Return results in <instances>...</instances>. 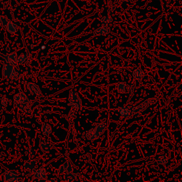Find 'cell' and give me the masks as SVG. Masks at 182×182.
<instances>
[{
	"instance_id": "44dd1931",
	"label": "cell",
	"mask_w": 182,
	"mask_h": 182,
	"mask_svg": "<svg viewBox=\"0 0 182 182\" xmlns=\"http://www.w3.org/2000/svg\"><path fill=\"white\" fill-rule=\"evenodd\" d=\"M76 173H73L72 172L65 173V174H64V180H65V181L68 182L73 181L75 179V178H76Z\"/></svg>"
},
{
	"instance_id": "2e32d148",
	"label": "cell",
	"mask_w": 182,
	"mask_h": 182,
	"mask_svg": "<svg viewBox=\"0 0 182 182\" xmlns=\"http://www.w3.org/2000/svg\"><path fill=\"white\" fill-rule=\"evenodd\" d=\"M51 127L48 123H43L41 126L42 134L44 136H48L51 133Z\"/></svg>"
},
{
	"instance_id": "d6986e66",
	"label": "cell",
	"mask_w": 182,
	"mask_h": 182,
	"mask_svg": "<svg viewBox=\"0 0 182 182\" xmlns=\"http://www.w3.org/2000/svg\"><path fill=\"white\" fill-rule=\"evenodd\" d=\"M133 77H134L135 80H140L142 78V77L144 76V72H143L142 69L141 68H136V70H134L132 73Z\"/></svg>"
},
{
	"instance_id": "4fadbf2b",
	"label": "cell",
	"mask_w": 182,
	"mask_h": 182,
	"mask_svg": "<svg viewBox=\"0 0 182 182\" xmlns=\"http://www.w3.org/2000/svg\"><path fill=\"white\" fill-rule=\"evenodd\" d=\"M109 33V28L106 26H102L98 28L94 31V35L95 36H105Z\"/></svg>"
},
{
	"instance_id": "52a82bcc",
	"label": "cell",
	"mask_w": 182,
	"mask_h": 182,
	"mask_svg": "<svg viewBox=\"0 0 182 182\" xmlns=\"http://www.w3.org/2000/svg\"><path fill=\"white\" fill-rule=\"evenodd\" d=\"M4 58L6 63L11 64L14 67H18V63L17 62V55H16L15 52H13V53H11L10 54L5 55Z\"/></svg>"
},
{
	"instance_id": "ac0fdd59",
	"label": "cell",
	"mask_w": 182,
	"mask_h": 182,
	"mask_svg": "<svg viewBox=\"0 0 182 182\" xmlns=\"http://www.w3.org/2000/svg\"><path fill=\"white\" fill-rule=\"evenodd\" d=\"M118 112L120 115L124 117H128L131 114L130 109H128L127 107H120L118 109Z\"/></svg>"
},
{
	"instance_id": "8fae6325",
	"label": "cell",
	"mask_w": 182,
	"mask_h": 182,
	"mask_svg": "<svg viewBox=\"0 0 182 182\" xmlns=\"http://www.w3.org/2000/svg\"><path fill=\"white\" fill-rule=\"evenodd\" d=\"M16 106L24 114H27V115H31L32 114V109L31 108V106L28 105V102L27 103L17 104Z\"/></svg>"
},
{
	"instance_id": "30bf717a",
	"label": "cell",
	"mask_w": 182,
	"mask_h": 182,
	"mask_svg": "<svg viewBox=\"0 0 182 182\" xmlns=\"http://www.w3.org/2000/svg\"><path fill=\"white\" fill-rule=\"evenodd\" d=\"M33 176L34 178H38L40 180H45L47 178V173L46 171L43 167H41L38 169L36 170L33 173Z\"/></svg>"
},
{
	"instance_id": "9c48e42d",
	"label": "cell",
	"mask_w": 182,
	"mask_h": 182,
	"mask_svg": "<svg viewBox=\"0 0 182 182\" xmlns=\"http://www.w3.org/2000/svg\"><path fill=\"white\" fill-rule=\"evenodd\" d=\"M58 172L60 173L72 172V171H73V166H72V164H70V161H65L63 164L60 165L59 168H58Z\"/></svg>"
},
{
	"instance_id": "83f0119b",
	"label": "cell",
	"mask_w": 182,
	"mask_h": 182,
	"mask_svg": "<svg viewBox=\"0 0 182 182\" xmlns=\"http://www.w3.org/2000/svg\"><path fill=\"white\" fill-rule=\"evenodd\" d=\"M122 1H125V2H129V1H131L132 0H122Z\"/></svg>"
},
{
	"instance_id": "7c38bea8",
	"label": "cell",
	"mask_w": 182,
	"mask_h": 182,
	"mask_svg": "<svg viewBox=\"0 0 182 182\" xmlns=\"http://www.w3.org/2000/svg\"><path fill=\"white\" fill-rule=\"evenodd\" d=\"M39 146L43 152H48V151H50V149H52L51 144L47 141H45V139H41V140H40Z\"/></svg>"
},
{
	"instance_id": "3957f363",
	"label": "cell",
	"mask_w": 182,
	"mask_h": 182,
	"mask_svg": "<svg viewBox=\"0 0 182 182\" xmlns=\"http://www.w3.org/2000/svg\"><path fill=\"white\" fill-rule=\"evenodd\" d=\"M152 103H153L152 100H146L145 101H144L143 102H141V103L139 104V105L133 107L131 109L130 112L136 117V116L141 114V112H142L143 111L145 110V109H146V107H149V106Z\"/></svg>"
},
{
	"instance_id": "603a6c76",
	"label": "cell",
	"mask_w": 182,
	"mask_h": 182,
	"mask_svg": "<svg viewBox=\"0 0 182 182\" xmlns=\"http://www.w3.org/2000/svg\"><path fill=\"white\" fill-rule=\"evenodd\" d=\"M157 161H158V163H159V164H161V165L166 164L168 161L167 156H166L165 154L160 155L159 157L157 158Z\"/></svg>"
},
{
	"instance_id": "ba28073f",
	"label": "cell",
	"mask_w": 182,
	"mask_h": 182,
	"mask_svg": "<svg viewBox=\"0 0 182 182\" xmlns=\"http://www.w3.org/2000/svg\"><path fill=\"white\" fill-rule=\"evenodd\" d=\"M26 89H27L28 92L33 94V95L36 96L41 95V90H40L39 87L36 84L33 83V82H28L27 84V86H26Z\"/></svg>"
},
{
	"instance_id": "ffe728a7",
	"label": "cell",
	"mask_w": 182,
	"mask_h": 182,
	"mask_svg": "<svg viewBox=\"0 0 182 182\" xmlns=\"http://www.w3.org/2000/svg\"><path fill=\"white\" fill-rule=\"evenodd\" d=\"M28 54H26V53H23V54H21L20 55L17 56V62L18 64H25L26 63H27L28 61Z\"/></svg>"
},
{
	"instance_id": "6da1fadb",
	"label": "cell",
	"mask_w": 182,
	"mask_h": 182,
	"mask_svg": "<svg viewBox=\"0 0 182 182\" xmlns=\"http://www.w3.org/2000/svg\"><path fill=\"white\" fill-rule=\"evenodd\" d=\"M106 124L101 122L95 125V127L91 128L85 132V138L89 140H94L100 136L106 129Z\"/></svg>"
},
{
	"instance_id": "9a60e30c",
	"label": "cell",
	"mask_w": 182,
	"mask_h": 182,
	"mask_svg": "<svg viewBox=\"0 0 182 182\" xmlns=\"http://www.w3.org/2000/svg\"><path fill=\"white\" fill-rule=\"evenodd\" d=\"M117 90L119 93H126L129 92V85L125 82H119L117 85Z\"/></svg>"
},
{
	"instance_id": "5b68a950",
	"label": "cell",
	"mask_w": 182,
	"mask_h": 182,
	"mask_svg": "<svg viewBox=\"0 0 182 182\" xmlns=\"http://www.w3.org/2000/svg\"><path fill=\"white\" fill-rule=\"evenodd\" d=\"M4 180L6 182H16L21 181L18 178V173L15 171H6L4 173Z\"/></svg>"
},
{
	"instance_id": "7402d4cb",
	"label": "cell",
	"mask_w": 182,
	"mask_h": 182,
	"mask_svg": "<svg viewBox=\"0 0 182 182\" xmlns=\"http://www.w3.org/2000/svg\"><path fill=\"white\" fill-rule=\"evenodd\" d=\"M35 154H36V151L32 147L28 148V149H26V151H25V155L28 158L33 157V156H35Z\"/></svg>"
},
{
	"instance_id": "cb8c5ba5",
	"label": "cell",
	"mask_w": 182,
	"mask_h": 182,
	"mask_svg": "<svg viewBox=\"0 0 182 182\" xmlns=\"http://www.w3.org/2000/svg\"><path fill=\"white\" fill-rule=\"evenodd\" d=\"M9 20L6 16H0V26L3 28H6Z\"/></svg>"
},
{
	"instance_id": "484cf974",
	"label": "cell",
	"mask_w": 182,
	"mask_h": 182,
	"mask_svg": "<svg viewBox=\"0 0 182 182\" xmlns=\"http://www.w3.org/2000/svg\"><path fill=\"white\" fill-rule=\"evenodd\" d=\"M9 100H8L6 97H2L1 98V105H2L3 106H4V107H6V106L8 105V104H9Z\"/></svg>"
},
{
	"instance_id": "d4e9b609",
	"label": "cell",
	"mask_w": 182,
	"mask_h": 182,
	"mask_svg": "<svg viewBox=\"0 0 182 182\" xmlns=\"http://www.w3.org/2000/svg\"><path fill=\"white\" fill-rule=\"evenodd\" d=\"M111 21H112V18L108 17V16H103L101 18V23L102 26H107Z\"/></svg>"
},
{
	"instance_id": "4316f807",
	"label": "cell",
	"mask_w": 182,
	"mask_h": 182,
	"mask_svg": "<svg viewBox=\"0 0 182 182\" xmlns=\"http://www.w3.org/2000/svg\"><path fill=\"white\" fill-rule=\"evenodd\" d=\"M57 181L56 178H49V179L46 180V181H52V182H55Z\"/></svg>"
},
{
	"instance_id": "7a4b0ae2",
	"label": "cell",
	"mask_w": 182,
	"mask_h": 182,
	"mask_svg": "<svg viewBox=\"0 0 182 182\" xmlns=\"http://www.w3.org/2000/svg\"><path fill=\"white\" fill-rule=\"evenodd\" d=\"M68 105L71 106L72 108L75 109H81L82 108V102L78 94L75 91H71L69 94L68 97Z\"/></svg>"
},
{
	"instance_id": "8992f818",
	"label": "cell",
	"mask_w": 182,
	"mask_h": 182,
	"mask_svg": "<svg viewBox=\"0 0 182 182\" xmlns=\"http://www.w3.org/2000/svg\"><path fill=\"white\" fill-rule=\"evenodd\" d=\"M14 102L15 105H17V104L27 103L28 102V100L26 95L24 94V92L23 91H20L18 93L14 95Z\"/></svg>"
},
{
	"instance_id": "e0dca14e",
	"label": "cell",
	"mask_w": 182,
	"mask_h": 182,
	"mask_svg": "<svg viewBox=\"0 0 182 182\" xmlns=\"http://www.w3.org/2000/svg\"><path fill=\"white\" fill-rule=\"evenodd\" d=\"M6 30L7 31L9 32V33H11V34H14V33H16L17 31V27H16V25L14 24V23L11 22V21H9L6 26Z\"/></svg>"
},
{
	"instance_id": "5bb4252c",
	"label": "cell",
	"mask_w": 182,
	"mask_h": 182,
	"mask_svg": "<svg viewBox=\"0 0 182 182\" xmlns=\"http://www.w3.org/2000/svg\"><path fill=\"white\" fill-rule=\"evenodd\" d=\"M37 161L36 159H28L27 161H26L23 164V168L25 170H31L34 168V166H36Z\"/></svg>"
},
{
	"instance_id": "277c9868",
	"label": "cell",
	"mask_w": 182,
	"mask_h": 182,
	"mask_svg": "<svg viewBox=\"0 0 182 182\" xmlns=\"http://www.w3.org/2000/svg\"><path fill=\"white\" fill-rule=\"evenodd\" d=\"M1 73H2V76L5 77V78L12 79L15 73L14 67L8 63H5L2 67Z\"/></svg>"
}]
</instances>
